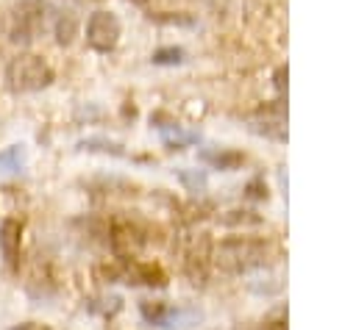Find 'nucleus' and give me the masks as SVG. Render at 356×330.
I'll return each instance as SVG.
<instances>
[{"instance_id":"1","label":"nucleus","mask_w":356,"mask_h":330,"mask_svg":"<svg viewBox=\"0 0 356 330\" xmlns=\"http://www.w3.org/2000/svg\"><path fill=\"white\" fill-rule=\"evenodd\" d=\"M50 80H53L50 64L36 53H19L6 64V86L17 94L39 92L50 86Z\"/></svg>"},{"instance_id":"2","label":"nucleus","mask_w":356,"mask_h":330,"mask_svg":"<svg viewBox=\"0 0 356 330\" xmlns=\"http://www.w3.org/2000/svg\"><path fill=\"white\" fill-rule=\"evenodd\" d=\"M42 17L44 14L36 0H22L8 17V39L19 42V44L36 39V33L42 31Z\"/></svg>"},{"instance_id":"3","label":"nucleus","mask_w":356,"mask_h":330,"mask_svg":"<svg viewBox=\"0 0 356 330\" xmlns=\"http://www.w3.org/2000/svg\"><path fill=\"white\" fill-rule=\"evenodd\" d=\"M120 39V19L111 11H92L86 19V44L97 53H108Z\"/></svg>"},{"instance_id":"4","label":"nucleus","mask_w":356,"mask_h":330,"mask_svg":"<svg viewBox=\"0 0 356 330\" xmlns=\"http://www.w3.org/2000/svg\"><path fill=\"white\" fill-rule=\"evenodd\" d=\"M19 238H22V225L17 219H3V225H0V250H3V258L11 266L17 263V255H19Z\"/></svg>"},{"instance_id":"5","label":"nucleus","mask_w":356,"mask_h":330,"mask_svg":"<svg viewBox=\"0 0 356 330\" xmlns=\"http://www.w3.org/2000/svg\"><path fill=\"white\" fill-rule=\"evenodd\" d=\"M25 161V147L22 144H11L0 153V172H19Z\"/></svg>"},{"instance_id":"6","label":"nucleus","mask_w":356,"mask_h":330,"mask_svg":"<svg viewBox=\"0 0 356 330\" xmlns=\"http://www.w3.org/2000/svg\"><path fill=\"white\" fill-rule=\"evenodd\" d=\"M75 17L72 14H58V22H56V42L61 47H70L72 39H75Z\"/></svg>"},{"instance_id":"7","label":"nucleus","mask_w":356,"mask_h":330,"mask_svg":"<svg viewBox=\"0 0 356 330\" xmlns=\"http://www.w3.org/2000/svg\"><path fill=\"white\" fill-rule=\"evenodd\" d=\"M181 61H184L181 47H161L153 53V64H181Z\"/></svg>"},{"instance_id":"8","label":"nucleus","mask_w":356,"mask_h":330,"mask_svg":"<svg viewBox=\"0 0 356 330\" xmlns=\"http://www.w3.org/2000/svg\"><path fill=\"white\" fill-rule=\"evenodd\" d=\"M11 330H47V327H42V324H36V322H22V324H17V327H11Z\"/></svg>"},{"instance_id":"9","label":"nucleus","mask_w":356,"mask_h":330,"mask_svg":"<svg viewBox=\"0 0 356 330\" xmlns=\"http://www.w3.org/2000/svg\"><path fill=\"white\" fill-rule=\"evenodd\" d=\"M131 3H136V6H145V3H147V0H131Z\"/></svg>"}]
</instances>
